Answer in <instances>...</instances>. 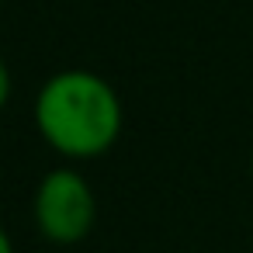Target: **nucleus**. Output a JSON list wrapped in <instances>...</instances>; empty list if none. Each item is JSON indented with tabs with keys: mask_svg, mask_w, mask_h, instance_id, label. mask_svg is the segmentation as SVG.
I'll use <instances>...</instances> for the list:
<instances>
[{
	"mask_svg": "<svg viewBox=\"0 0 253 253\" xmlns=\"http://www.w3.org/2000/svg\"><path fill=\"white\" fill-rule=\"evenodd\" d=\"M35 125L42 139L70 156H104L122 132V101L115 87L90 70H63L49 77L35 97Z\"/></svg>",
	"mask_w": 253,
	"mask_h": 253,
	"instance_id": "f257e3e1",
	"label": "nucleus"
},
{
	"mask_svg": "<svg viewBox=\"0 0 253 253\" xmlns=\"http://www.w3.org/2000/svg\"><path fill=\"white\" fill-rule=\"evenodd\" d=\"M7 97H11V73H7V63L0 59V111H4Z\"/></svg>",
	"mask_w": 253,
	"mask_h": 253,
	"instance_id": "7ed1b4c3",
	"label": "nucleus"
},
{
	"mask_svg": "<svg viewBox=\"0 0 253 253\" xmlns=\"http://www.w3.org/2000/svg\"><path fill=\"white\" fill-rule=\"evenodd\" d=\"M94 222H97V198L77 170L59 167V170H49L39 180L35 225L49 243L73 246V243L90 236Z\"/></svg>",
	"mask_w": 253,
	"mask_h": 253,
	"instance_id": "f03ea898",
	"label": "nucleus"
},
{
	"mask_svg": "<svg viewBox=\"0 0 253 253\" xmlns=\"http://www.w3.org/2000/svg\"><path fill=\"white\" fill-rule=\"evenodd\" d=\"M0 253H14V243H11V236H7L4 225H0Z\"/></svg>",
	"mask_w": 253,
	"mask_h": 253,
	"instance_id": "20e7f679",
	"label": "nucleus"
}]
</instances>
